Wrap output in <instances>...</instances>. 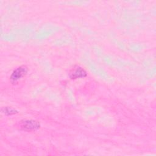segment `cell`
Here are the masks:
<instances>
[{"mask_svg": "<svg viewBox=\"0 0 156 156\" xmlns=\"http://www.w3.org/2000/svg\"><path fill=\"white\" fill-rule=\"evenodd\" d=\"M87 76L86 71L79 65L74 66L69 71V77L71 79L84 78Z\"/></svg>", "mask_w": 156, "mask_h": 156, "instance_id": "cell-3", "label": "cell"}, {"mask_svg": "<svg viewBox=\"0 0 156 156\" xmlns=\"http://www.w3.org/2000/svg\"><path fill=\"white\" fill-rule=\"evenodd\" d=\"M28 72V68L26 65H21L15 68L10 75V82L15 84L25 77Z\"/></svg>", "mask_w": 156, "mask_h": 156, "instance_id": "cell-1", "label": "cell"}, {"mask_svg": "<svg viewBox=\"0 0 156 156\" xmlns=\"http://www.w3.org/2000/svg\"><path fill=\"white\" fill-rule=\"evenodd\" d=\"M1 111L5 115H15V114L18 113V112L16 110H15L12 107H5L2 108L1 109Z\"/></svg>", "mask_w": 156, "mask_h": 156, "instance_id": "cell-4", "label": "cell"}, {"mask_svg": "<svg viewBox=\"0 0 156 156\" xmlns=\"http://www.w3.org/2000/svg\"><path fill=\"white\" fill-rule=\"evenodd\" d=\"M20 127L25 131H35L40 127V124L35 120L25 119L20 122Z\"/></svg>", "mask_w": 156, "mask_h": 156, "instance_id": "cell-2", "label": "cell"}]
</instances>
